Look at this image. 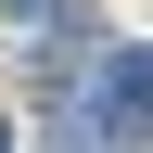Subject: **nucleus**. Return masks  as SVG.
<instances>
[{"instance_id": "obj_2", "label": "nucleus", "mask_w": 153, "mask_h": 153, "mask_svg": "<svg viewBox=\"0 0 153 153\" xmlns=\"http://www.w3.org/2000/svg\"><path fill=\"white\" fill-rule=\"evenodd\" d=\"M0 153H13V128H0Z\"/></svg>"}, {"instance_id": "obj_1", "label": "nucleus", "mask_w": 153, "mask_h": 153, "mask_svg": "<svg viewBox=\"0 0 153 153\" xmlns=\"http://www.w3.org/2000/svg\"><path fill=\"white\" fill-rule=\"evenodd\" d=\"M89 140H153V51H102V76H89Z\"/></svg>"}]
</instances>
